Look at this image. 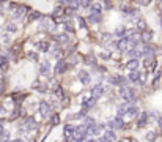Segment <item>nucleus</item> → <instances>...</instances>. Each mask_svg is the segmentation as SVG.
<instances>
[{
    "label": "nucleus",
    "mask_w": 162,
    "mask_h": 142,
    "mask_svg": "<svg viewBox=\"0 0 162 142\" xmlns=\"http://www.w3.org/2000/svg\"><path fill=\"white\" fill-rule=\"evenodd\" d=\"M120 95L123 97V100H124V101H128L129 104L135 103V100H137L135 92H134L131 87H126V85H121V87H120Z\"/></svg>",
    "instance_id": "obj_1"
},
{
    "label": "nucleus",
    "mask_w": 162,
    "mask_h": 142,
    "mask_svg": "<svg viewBox=\"0 0 162 142\" xmlns=\"http://www.w3.org/2000/svg\"><path fill=\"white\" fill-rule=\"evenodd\" d=\"M38 111H39V114H41L43 118H47V117L51 115V104H49L47 101H39Z\"/></svg>",
    "instance_id": "obj_2"
},
{
    "label": "nucleus",
    "mask_w": 162,
    "mask_h": 142,
    "mask_svg": "<svg viewBox=\"0 0 162 142\" xmlns=\"http://www.w3.org/2000/svg\"><path fill=\"white\" fill-rule=\"evenodd\" d=\"M131 38L129 36H123V38H120L118 41H117V44H115V46H117V49L118 51H128L129 49V47H131Z\"/></svg>",
    "instance_id": "obj_3"
},
{
    "label": "nucleus",
    "mask_w": 162,
    "mask_h": 142,
    "mask_svg": "<svg viewBox=\"0 0 162 142\" xmlns=\"http://www.w3.org/2000/svg\"><path fill=\"white\" fill-rule=\"evenodd\" d=\"M109 128H110V130H123V128H124V120H123V117L117 115L112 122H109Z\"/></svg>",
    "instance_id": "obj_4"
},
{
    "label": "nucleus",
    "mask_w": 162,
    "mask_h": 142,
    "mask_svg": "<svg viewBox=\"0 0 162 142\" xmlns=\"http://www.w3.org/2000/svg\"><path fill=\"white\" fill-rule=\"evenodd\" d=\"M49 73H51V63L47 60L39 62V74L41 76H47Z\"/></svg>",
    "instance_id": "obj_5"
},
{
    "label": "nucleus",
    "mask_w": 162,
    "mask_h": 142,
    "mask_svg": "<svg viewBox=\"0 0 162 142\" xmlns=\"http://www.w3.org/2000/svg\"><path fill=\"white\" fill-rule=\"evenodd\" d=\"M102 95H104V85L102 84H96L93 88H91V97H93V98H101L102 97Z\"/></svg>",
    "instance_id": "obj_6"
},
{
    "label": "nucleus",
    "mask_w": 162,
    "mask_h": 142,
    "mask_svg": "<svg viewBox=\"0 0 162 142\" xmlns=\"http://www.w3.org/2000/svg\"><path fill=\"white\" fill-rule=\"evenodd\" d=\"M27 11H29V7H25V5H19V7H16V11L13 13V16H14V19H20V17L25 16Z\"/></svg>",
    "instance_id": "obj_7"
},
{
    "label": "nucleus",
    "mask_w": 162,
    "mask_h": 142,
    "mask_svg": "<svg viewBox=\"0 0 162 142\" xmlns=\"http://www.w3.org/2000/svg\"><path fill=\"white\" fill-rule=\"evenodd\" d=\"M68 71V62L66 60H60L55 65V74H65Z\"/></svg>",
    "instance_id": "obj_8"
},
{
    "label": "nucleus",
    "mask_w": 162,
    "mask_h": 142,
    "mask_svg": "<svg viewBox=\"0 0 162 142\" xmlns=\"http://www.w3.org/2000/svg\"><path fill=\"white\" fill-rule=\"evenodd\" d=\"M77 78H79V81H80L83 85H88V84H90V81H91L90 73H87L85 69H80V71H79V76H77Z\"/></svg>",
    "instance_id": "obj_9"
},
{
    "label": "nucleus",
    "mask_w": 162,
    "mask_h": 142,
    "mask_svg": "<svg viewBox=\"0 0 162 142\" xmlns=\"http://www.w3.org/2000/svg\"><path fill=\"white\" fill-rule=\"evenodd\" d=\"M109 81H110V84H112V85H118V87H121V85H124V84H126V78H123V76H120V74L112 76Z\"/></svg>",
    "instance_id": "obj_10"
},
{
    "label": "nucleus",
    "mask_w": 162,
    "mask_h": 142,
    "mask_svg": "<svg viewBox=\"0 0 162 142\" xmlns=\"http://www.w3.org/2000/svg\"><path fill=\"white\" fill-rule=\"evenodd\" d=\"M138 65H140L138 59H129V60L126 62V68H128V71H137V69H138Z\"/></svg>",
    "instance_id": "obj_11"
},
{
    "label": "nucleus",
    "mask_w": 162,
    "mask_h": 142,
    "mask_svg": "<svg viewBox=\"0 0 162 142\" xmlns=\"http://www.w3.org/2000/svg\"><path fill=\"white\" fill-rule=\"evenodd\" d=\"M148 123V114L146 112H142L140 117L137 118V128H145Z\"/></svg>",
    "instance_id": "obj_12"
},
{
    "label": "nucleus",
    "mask_w": 162,
    "mask_h": 142,
    "mask_svg": "<svg viewBox=\"0 0 162 142\" xmlns=\"http://www.w3.org/2000/svg\"><path fill=\"white\" fill-rule=\"evenodd\" d=\"M153 35H154V33H153V30L146 29L145 32H142V33H140V38H142V41H143L145 44H148V43L153 40Z\"/></svg>",
    "instance_id": "obj_13"
},
{
    "label": "nucleus",
    "mask_w": 162,
    "mask_h": 142,
    "mask_svg": "<svg viewBox=\"0 0 162 142\" xmlns=\"http://www.w3.org/2000/svg\"><path fill=\"white\" fill-rule=\"evenodd\" d=\"M63 134H65V139H66V140L73 139V137H74V126L66 125V126L63 128Z\"/></svg>",
    "instance_id": "obj_14"
},
{
    "label": "nucleus",
    "mask_w": 162,
    "mask_h": 142,
    "mask_svg": "<svg viewBox=\"0 0 162 142\" xmlns=\"http://www.w3.org/2000/svg\"><path fill=\"white\" fill-rule=\"evenodd\" d=\"M102 137H104L106 142H115V140H117V134H115V130H109V131H106Z\"/></svg>",
    "instance_id": "obj_15"
},
{
    "label": "nucleus",
    "mask_w": 162,
    "mask_h": 142,
    "mask_svg": "<svg viewBox=\"0 0 162 142\" xmlns=\"http://www.w3.org/2000/svg\"><path fill=\"white\" fill-rule=\"evenodd\" d=\"M95 103H96V98H93V97L85 98V100L82 101V107H83L85 111H88L90 107H93V106H95Z\"/></svg>",
    "instance_id": "obj_16"
},
{
    "label": "nucleus",
    "mask_w": 162,
    "mask_h": 142,
    "mask_svg": "<svg viewBox=\"0 0 162 142\" xmlns=\"http://www.w3.org/2000/svg\"><path fill=\"white\" fill-rule=\"evenodd\" d=\"M143 57H154V47H151L150 44H145L143 49H142Z\"/></svg>",
    "instance_id": "obj_17"
},
{
    "label": "nucleus",
    "mask_w": 162,
    "mask_h": 142,
    "mask_svg": "<svg viewBox=\"0 0 162 142\" xmlns=\"http://www.w3.org/2000/svg\"><path fill=\"white\" fill-rule=\"evenodd\" d=\"M88 10H90V14H102V5L101 3H93Z\"/></svg>",
    "instance_id": "obj_18"
},
{
    "label": "nucleus",
    "mask_w": 162,
    "mask_h": 142,
    "mask_svg": "<svg viewBox=\"0 0 162 142\" xmlns=\"http://www.w3.org/2000/svg\"><path fill=\"white\" fill-rule=\"evenodd\" d=\"M51 49V43L49 41H39L38 43V51L39 52H47Z\"/></svg>",
    "instance_id": "obj_19"
},
{
    "label": "nucleus",
    "mask_w": 162,
    "mask_h": 142,
    "mask_svg": "<svg viewBox=\"0 0 162 142\" xmlns=\"http://www.w3.org/2000/svg\"><path fill=\"white\" fill-rule=\"evenodd\" d=\"M140 74H142V73H138V71H129L128 79H129L131 82H138V81H140Z\"/></svg>",
    "instance_id": "obj_20"
},
{
    "label": "nucleus",
    "mask_w": 162,
    "mask_h": 142,
    "mask_svg": "<svg viewBox=\"0 0 162 142\" xmlns=\"http://www.w3.org/2000/svg\"><path fill=\"white\" fill-rule=\"evenodd\" d=\"M24 125H25L27 130H35V128H36V122H35V118H33V117H27Z\"/></svg>",
    "instance_id": "obj_21"
},
{
    "label": "nucleus",
    "mask_w": 162,
    "mask_h": 142,
    "mask_svg": "<svg viewBox=\"0 0 162 142\" xmlns=\"http://www.w3.org/2000/svg\"><path fill=\"white\" fill-rule=\"evenodd\" d=\"M131 104L126 101V103H123V104H120L118 107H117V112H118V115L120 117H123V115H126V111H128V107H129Z\"/></svg>",
    "instance_id": "obj_22"
},
{
    "label": "nucleus",
    "mask_w": 162,
    "mask_h": 142,
    "mask_svg": "<svg viewBox=\"0 0 162 142\" xmlns=\"http://www.w3.org/2000/svg\"><path fill=\"white\" fill-rule=\"evenodd\" d=\"M126 33H128V29H126V27H123V26H120L117 30H115L113 36H117V38H123V36H126Z\"/></svg>",
    "instance_id": "obj_23"
},
{
    "label": "nucleus",
    "mask_w": 162,
    "mask_h": 142,
    "mask_svg": "<svg viewBox=\"0 0 162 142\" xmlns=\"http://www.w3.org/2000/svg\"><path fill=\"white\" fill-rule=\"evenodd\" d=\"M88 21H90V24H99L102 21V14H90Z\"/></svg>",
    "instance_id": "obj_24"
},
{
    "label": "nucleus",
    "mask_w": 162,
    "mask_h": 142,
    "mask_svg": "<svg viewBox=\"0 0 162 142\" xmlns=\"http://www.w3.org/2000/svg\"><path fill=\"white\" fill-rule=\"evenodd\" d=\"M55 40H57L60 44H66V43L69 41V35H68V33H61V35H57Z\"/></svg>",
    "instance_id": "obj_25"
},
{
    "label": "nucleus",
    "mask_w": 162,
    "mask_h": 142,
    "mask_svg": "<svg viewBox=\"0 0 162 142\" xmlns=\"http://www.w3.org/2000/svg\"><path fill=\"white\" fill-rule=\"evenodd\" d=\"M137 114H138V109H137L135 106H129V107H128V111H126V115H128L129 118L135 117Z\"/></svg>",
    "instance_id": "obj_26"
},
{
    "label": "nucleus",
    "mask_w": 162,
    "mask_h": 142,
    "mask_svg": "<svg viewBox=\"0 0 162 142\" xmlns=\"http://www.w3.org/2000/svg\"><path fill=\"white\" fill-rule=\"evenodd\" d=\"M8 68V57L7 55H0V69L5 71Z\"/></svg>",
    "instance_id": "obj_27"
},
{
    "label": "nucleus",
    "mask_w": 162,
    "mask_h": 142,
    "mask_svg": "<svg viewBox=\"0 0 162 142\" xmlns=\"http://www.w3.org/2000/svg\"><path fill=\"white\" fill-rule=\"evenodd\" d=\"M138 32H145L146 30V22L143 21V19H138L137 21V27H135Z\"/></svg>",
    "instance_id": "obj_28"
},
{
    "label": "nucleus",
    "mask_w": 162,
    "mask_h": 142,
    "mask_svg": "<svg viewBox=\"0 0 162 142\" xmlns=\"http://www.w3.org/2000/svg\"><path fill=\"white\" fill-rule=\"evenodd\" d=\"M5 30H7L8 33H14V32L17 30L16 22H8V24H7V27H5Z\"/></svg>",
    "instance_id": "obj_29"
},
{
    "label": "nucleus",
    "mask_w": 162,
    "mask_h": 142,
    "mask_svg": "<svg viewBox=\"0 0 162 142\" xmlns=\"http://www.w3.org/2000/svg\"><path fill=\"white\" fill-rule=\"evenodd\" d=\"M65 13V8H63V5H58L55 10H54V13H52V17H58V16H61Z\"/></svg>",
    "instance_id": "obj_30"
},
{
    "label": "nucleus",
    "mask_w": 162,
    "mask_h": 142,
    "mask_svg": "<svg viewBox=\"0 0 162 142\" xmlns=\"http://www.w3.org/2000/svg\"><path fill=\"white\" fill-rule=\"evenodd\" d=\"M43 16H41V13H38V11H32L30 13V17L27 19V22H33V21H36V19H41Z\"/></svg>",
    "instance_id": "obj_31"
},
{
    "label": "nucleus",
    "mask_w": 162,
    "mask_h": 142,
    "mask_svg": "<svg viewBox=\"0 0 162 142\" xmlns=\"http://www.w3.org/2000/svg\"><path fill=\"white\" fill-rule=\"evenodd\" d=\"M60 123V117H58V114H52V117H51V125L52 126H57Z\"/></svg>",
    "instance_id": "obj_32"
},
{
    "label": "nucleus",
    "mask_w": 162,
    "mask_h": 142,
    "mask_svg": "<svg viewBox=\"0 0 162 142\" xmlns=\"http://www.w3.org/2000/svg\"><path fill=\"white\" fill-rule=\"evenodd\" d=\"M93 125H96L95 123V118L93 117H85V126L90 128V126H93Z\"/></svg>",
    "instance_id": "obj_33"
},
{
    "label": "nucleus",
    "mask_w": 162,
    "mask_h": 142,
    "mask_svg": "<svg viewBox=\"0 0 162 142\" xmlns=\"http://www.w3.org/2000/svg\"><path fill=\"white\" fill-rule=\"evenodd\" d=\"M65 29H66L69 33H73V32H74V29H73V22H71V21H65Z\"/></svg>",
    "instance_id": "obj_34"
},
{
    "label": "nucleus",
    "mask_w": 162,
    "mask_h": 142,
    "mask_svg": "<svg viewBox=\"0 0 162 142\" xmlns=\"http://www.w3.org/2000/svg\"><path fill=\"white\" fill-rule=\"evenodd\" d=\"M91 5H93V2H91V0H80V7H82V8H90Z\"/></svg>",
    "instance_id": "obj_35"
},
{
    "label": "nucleus",
    "mask_w": 162,
    "mask_h": 142,
    "mask_svg": "<svg viewBox=\"0 0 162 142\" xmlns=\"http://www.w3.org/2000/svg\"><path fill=\"white\" fill-rule=\"evenodd\" d=\"M77 24H79V27H80V29H85V27H87L85 19H83L82 16H77Z\"/></svg>",
    "instance_id": "obj_36"
},
{
    "label": "nucleus",
    "mask_w": 162,
    "mask_h": 142,
    "mask_svg": "<svg viewBox=\"0 0 162 142\" xmlns=\"http://www.w3.org/2000/svg\"><path fill=\"white\" fill-rule=\"evenodd\" d=\"M10 139V133L8 131H3L2 134H0V142H7Z\"/></svg>",
    "instance_id": "obj_37"
},
{
    "label": "nucleus",
    "mask_w": 162,
    "mask_h": 142,
    "mask_svg": "<svg viewBox=\"0 0 162 142\" xmlns=\"http://www.w3.org/2000/svg\"><path fill=\"white\" fill-rule=\"evenodd\" d=\"M20 112H22V111H20V109H19V107H16V109H14V111H13V114H11V115H10V118H17V117H19V114H20Z\"/></svg>",
    "instance_id": "obj_38"
},
{
    "label": "nucleus",
    "mask_w": 162,
    "mask_h": 142,
    "mask_svg": "<svg viewBox=\"0 0 162 142\" xmlns=\"http://www.w3.org/2000/svg\"><path fill=\"white\" fill-rule=\"evenodd\" d=\"M156 136H157V134L153 131V133H148V134H146V139H148L150 142H154V140H156Z\"/></svg>",
    "instance_id": "obj_39"
},
{
    "label": "nucleus",
    "mask_w": 162,
    "mask_h": 142,
    "mask_svg": "<svg viewBox=\"0 0 162 142\" xmlns=\"http://www.w3.org/2000/svg\"><path fill=\"white\" fill-rule=\"evenodd\" d=\"M135 2H137L138 5H142V7H146V5L151 3V0H135Z\"/></svg>",
    "instance_id": "obj_40"
},
{
    "label": "nucleus",
    "mask_w": 162,
    "mask_h": 142,
    "mask_svg": "<svg viewBox=\"0 0 162 142\" xmlns=\"http://www.w3.org/2000/svg\"><path fill=\"white\" fill-rule=\"evenodd\" d=\"M35 87H36L35 90H38V92H43V93L46 92V87H44L43 84H35Z\"/></svg>",
    "instance_id": "obj_41"
},
{
    "label": "nucleus",
    "mask_w": 162,
    "mask_h": 142,
    "mask_svg": "<svg viewBox=\"0 0 162 142\" xmlns=\"http://www.w3.org/2000/svg\"><path fill=\"white\" fill-rule=\"evenodd\" d=\"M112 36H113L112 33H107V32H104V33H102V40H104V41H109Z\"/></svg>",
    "instance_id": "obj_42"
},
{
    "label": "nucleus",
    "mask_w": 162,
    "mask_h": 142,
    "mask_svg": "<svg viewBox=\"0 0 162 142\" xmlns=\"http://www.w3.org/2000/svg\"><path fill=\"white\" fill-rule=\"evenodd\" d=\"M104 8H106V10H110V8H112V3L109 2V0H104Z\"/></svg>",
    "instance_id": "obj_43"
},
{
    "label": "nucleus",
    "mask_w": 162,
    "mask_h": 142,
    "mask_svg": "<svg viewBox=\"0 0 162 142\" xmlns=\"http://www.w3.org/2000/svg\"><path fill=\"white\" fill-rule=\"evenodd\" d=\"M3 133V120H0V134Z\"/></svg>",
    "instance_id": "obj_44"
},
{
    "label": "nucleus",
    "mask_w": 162,
    "mask_h": 142,
    "mask_svg": "<svg viewBox=\"0 0 162 142\" xmlns=\"http://www.w3.org/2000/svg\"><path fill=\"white\" fill-rule=\"evenodd\" d=\"M157 123H159V126H160V128H162V115H160V117H159V118H157Z\"/></svg>",
    "instance_id": "obj_45"
},
{
    "label": "nucleus",
    "mask_w": 162,
    "mask_h": 142,
    "mask_svg": "<svg viewBox=\"0 0 162 142\" xmlns=\"http://www.w3.org/2000/svg\"><path fill=\"white\" fill-rule=\"evenodd\" d=\"M3 112H5V107H3L2 104H0V114H3Z\"/></svg>",
    "instance_id": "obj_46"
},
{
    "label": "nucleus",
    "mask_w": 162,
    "mask_h": 142,
    "mask_svg": "<svg viewBox=\"0 0 162 142\" xmlns=\"http://www.w3.org/2000/svg\"><path fill=\"white\" fill-rule=\"evenodd\" d=\"M11 142H24V140H22V139H19V137H17V139H13Z\"/></svg>",
    "instance_id": "obj_47"
},
{
    "label": "nucleus",
    "mask_w": 162,
    "mask_h": 142,
    "mask_svg": "<svg viewBox=\"0 0 162 142\" xmlns=\"http://www.w3.org/2000/svg\"><path fill=\"white\" fill-rule=\"evenodd\" d=\"M3 93V84H0V95Z\"/></svg>",
    "instance_id": "obj_48"
},
{
    "label": "nucleus",
    "mask_w": 162,
    "mask_h": 142,
    "mask_svg": "<svg viewBox=\"0 0 162 142\" xmlns=\"http://www.w3.org/2000/svg\"><path fill=\"white\" fill-rule=\"evenodd\" d=\"M129 142H137V140L135 139H129Z\"/></svg>",
    "instance_id": "obj_49"
},
{
    "label": "nucleus",
    "mask_w": 162,
    "mask_h": 142,
    "mask_svg": "<svg viewBox=\"0 0 162 142\" xmlns=\"http://www.w3.org/2000/svg\"><path fill=\"white\" fill-rule=\"evenodd\" d=\"M29 142H35V140H33V139H30V140H29Z\"/></svg>",
    "instance_id": "obj_50"
}]
</instances>
